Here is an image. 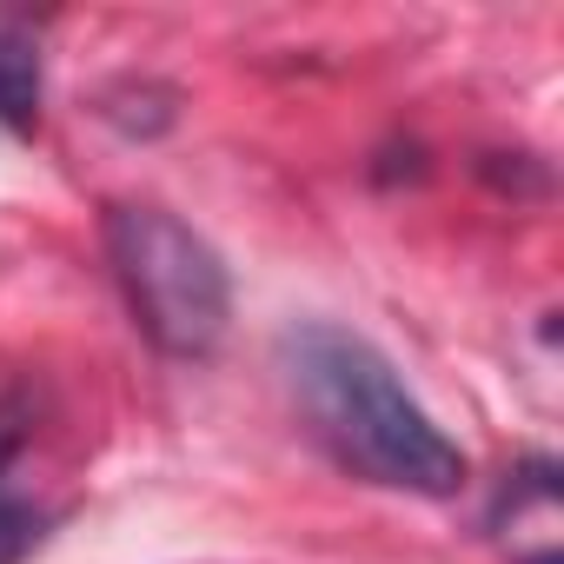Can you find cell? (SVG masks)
I'll use <instances>...</instances> for the list:
<instances>
[{
  "mask_svg": "<svg viewBox=\"0 0 564 564\" xmlns=\"http://www.w3.org/2000/svg\"><path fill=\"white\" fill-rule=\"evenodd\" d=\"M279 372L313 419V438L352 478L419 498H452L465 485V452L432 425V412L405 392L399 366L372 339L333 319H300L279 333Z\"/></svg>",
  "mask_w": 564,
  "mask_h": 564,
  "instance_id": "1",
  "label": "cell"
},
{
  "mask_svg": "<svg viewBox=\"0 0 564 564\" xmlns=\"http://www.w3.org/2000/svg\"><path fill=\"white\" fill-rule=\"evenodd\" d=\"M107 259L133 326L166 359H213L232 319L226 259L166 206H107Z\"/></svg>",
  "mask_w": 564,
  "mask_h": 564,
  "instance_id": "2",
  "label": "cell"
},
{
  "mask_svg": "<svg viewBox=\"0 0 564 564\" xmlns=\"http://www.w3.org/2000/svg\"><path fill=\"white\" fill-rule=\"evenodd\" d=\"M491 538L505 544L511 564H557L564 505H557V465L551 458H524L518 471H505V485L491 498Z\"/></svg>",
  "mask_w": 564,
  "mask_h": 564,
  "instance_id": "3",
  "label": "cell"
},
{
  "mask_svg": "<svg viewBox=\"0 0 564 564\" xmlns=\"http://www.w3.org/2000/svg\"><path fill=\"white\" fill-rule=\"evenodd\" d=\"M28 392H8L0 399V564H21L41 538H47V511L41 505H28L14 485H8V465L21 458V445H28Z\"/></svg>",
  "mask_w": 564,
  "mask_h": 564,
  "instance_id": "4",
  "label": "cell"
},
{
  "mask_svg": "<svg viewBox=\"0 0 564 564\" xmlns=\"http://www.w3.org/2000/svg\"><path fill=\"white\" fill-rule=\"evenodd\" d=\"M41 47L21 21H0V133H28L41 120Z\"/></svg>",
  "mask_w": 564,
  "mask_h": 564,
  "instance_id": "5",
  "label": "cell"
}]
</instances>
